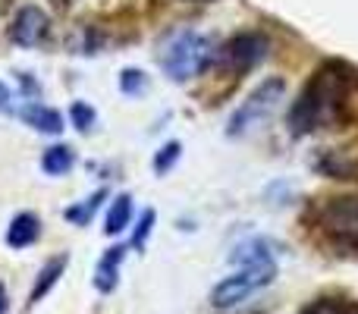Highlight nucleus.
Instances as JSON below:
<instances>
[{
  "instance_id": "nucleus-1",
  "label": "nucleus",
  "mask_w": 358,
  "mask_h": 314,
  "mask_svg": "<svg viewBox=\"0 0 358 314\" xmlns=\"http://www.w3.org/2000/svg\"><path fill=\"white\" fill-rule=\"evenodd\" d=\"M343 98H346V76H343V66L330 63V66H324L321 73L308 82V88H305V92L299 94V101L292 104L289 129L296 132V136H302V132H311V129H317V126H327V123H334V120H340L343 104H346Z\"/></svg>"
},
{
  "instance_id": "nucleus-2",
  "label": "nucleus",
  "mask_w": 358,
  "mask_h": 314,
  "mask_svg": "<svg viewBox=\"0 0 358 314\" xmlns=\"http://www.w3.org/2000/svg\"><path fill=\"white\" fill-rule=\"evenodd\" d=\"M214 57V44H210L208 35L195 29H182L164 44V54H161V66L170 79L185 82L192 76H198L204 66L210 63Z\"/></svg>"
},
{
  "instance_id": "nucleus-3",
  "label": "nucleus",
  "mask_w": 358,
  "mask_h": 314,
  "mask_svg": "<svg viewBox=\"0 0 358 314\" xmlns=\"http://www.w3.org/2000/svg\"><path fill=\"white\" fill-rule=\"evenodd\" d=\"M286 94V82L283 79H267L261 82L258 88H255L252 94H248L245 101H242V107L229 117V136H245V132L258 129L261 123H264L267 117H271L273 110L280 107V101H283Z\"/></svg>"
},
{
  "instance_id": "nucleus-4",
  "label": "nucleus",
  "mask_w": 358,
  "mask_h": 314,
  "mask_svg": "<svg viewBox=\"0 0 358 314\" xmlns=\"http://www.w3.org/2000/svg\"><path fill=\"white\" fill-rule=\"evenodd\" d=\"M273 277H277V264H273V261L242 267V271L223 277L220 283L210 290V305H214V308H236V305L245 302L252 292H258L261 286L271 283Z\"/></svg>"
},
{
  "instance_id": "nucleus-5",
  "label": "nucleus",
  "mask_w": 358,
  "mask_h": 314,
  "mask_svg": "<svg viewBox=\"0 0 358 314\" xmlns=\"http://www.w3.org/2000/svg\"><path fill=\"white\" fill-rule=\"evenodd\" d=\"M317 227L336 242L358 252V198H327L317 208Z\"/></svg>"
},
{
  "instance_id": "nucleus-6",
  "label": "nucleus",
  "mask_w": 358,
  "mask_h": 314,
  "mask_svg": "<svg viewBox=\"0 0 358 314\" xmlns=\"http://www.w3.org/2000/svg\"><path fill=\"white\" fill-rule=\"evenodd\" d=\"M267 48H271V44H267V38L248 31V35L233 38V41L223 48V60H227L233 69H252L255 63H261L267 57Z\"/></svg>"
},
{
  "instance_id": "nucleus-7",
  "label": "nucleus",
  "mask_w": 358,
  "mask_h": 314,
  "mask_svg": "<svg viewBox=\"0 0 358 314\" xmlns=\"http://www.w3.org/2000/svg\"><path fill=\"white\" fill-rule=\"evenodd\" d=\"M44 29H48V16H44L38 6H22V10L16 13V22H13L10 35L16 44H22V48H31V44L41 41Z\"/></svg>"
},
{
  "instance_id": "nucleus-8",
  "label": "nucleus",
  "mask_w": 358,
  "mask_h": 314,
  "mask_svg": "<svg viewBox=\"0 0 358 314\" xmlns=\"http://www.w3.org/2000/svg\"><path fill=\"white\" fill-rule=\"evenodd\" d=\"M123 255H126V248H123V245L107 248V252H104V258H101L98 271H94V286H98V292H113V290H117Z\"/></svg>"
},
{
  "instance_id": "nucleus-9",
  "label": "nucleus",
  "mask_w": 358,
  "mask_h": 314,
  "mask_svg": "<svg viewBox=\"0 0 358 314\" xmlns=\"http://www.w3.org/2000/svg\"><path fill=\"white\" fill-rule=\"evenodd\" d=\"M38 233H41V223H38L35 214H16L10 223V229H6V245L10 248H29L31 242L38 239Z\"/></svg>"
},
{
  "instance_id": "nucleus-10",
  "label": "nucleus",
  "mask_w": 358,
  "mask_h": 314,
  "mask_svg": "<svg viewBox=\"0 0 358 314\" xmlns=\"http://www.w3.org/2000/svg\"><path fill=\"white\" fill-rule=\"evenodd\" d=\"M66 264H69V258L66 255H60V258H54V261H48L44 264V271L38 273V280H35V290H31V296H29V305H38L44 296L50 292V286L60 280V273L66 271Z\"/></svg>"
},
{
  "instance_id": "nucleus-11",
  "label": "nucleus",
  "mask_w": 358,
  "mask_h": 314,
  "mask_svg": "<svg viewBox=\"0 0 358 314\" xmlns=\"http://www.w3.org/2000/svg\"><path fill=\"white\" fill-rule=\"evenodd\" d=\"M22 120L38 132H60L63 129V117L50 107H41V104H29L22 107Z\"/></svg>"
},
{
  "instance_id": "nucleus-12",
  "label": "nucleus",
  "mask_w": 358,
  "mask_h": 314,
  "mask_svg": "<svg viewBox=\"0 0 358 314\" xmlns=\"http://www.w3.org/2000/svg\"><path fill=\"white\" fill-rule=\"evenodd\" d=\"M299 314H358V302L343 296H324V299H315L308 308H302Z\"/></svg>"
},
{
  "instance_id": "nucleus-13",
  "label": "nucleus",
  "mask_w": 358,
  "mask_h": 314,
  "mask_svg": "<svg viewBox=\"0 0 358 314\" xmlns=\"http://www.w3.org/2000/svg\"><path fill=\"white\" fill-rule=\"evenodd\" d=\"M129 217H132V198H129V195H117V201H113L110 210H107V227H104V233H107V236L123 233V229L129 227Z\"/></svg>"
},
{
  "instance_id": "nucleus-14",
  "label": "nucleus",
  "mask_w": 358,
  "mask_h": 314,
  "mask_svg": "<svg viewBox=\"0 0 358 314\" xmlns=\"http://www.w3.org/2000/svg\"><path fill=\"white\" fill-rule=\"evenodd\" d=\"M273 261V255L267 252V242L255 239V242H245L233 252V264H242V267H252V264H267Z\"/></svg>"
},
{
  "instance_id": "nucleus-15",
  "label": "nucleus",
  "mask_w": 358,
  "mask_h": 314,
  "mask_svg": "<svg viewBox=\"0 0 358 314\" xmlns=\"http://www.w3.org/2000/svg\"><path fill=\"white\" fill-rule=\"evenodd\" d=\"M73 148H66V145H54V148L44 151L41 157V170L50 173V176H60V173H66L69 166H73Z\"/></svg>"
},
{
  "instance_id": "nucleus-16",
  "label": "nucleus",
  "mask_w": 358,
  "mask_h": 314,
  "mask_svg": "<svg viewBox=\"0 0 358 314\" xmlns=\"http://www.w3.org/2000/svg\"><path fill=\"white\" fill-rule=\"evenodd\" d=\"M101 198H104V192H94L92 198H85V204H82V208H69V210H66V217H69L73 223H79V227H85L88 217H92L94 210H98Z\"/></svg>"
},
{
  "instance_id": "nucleus-17",
  "label": "nucleus",
  "mask_w": 358,
  "mask_h": 314,
  "mask_svg": "<svg viewBox=\"0 0 358 314\" xmlns=\"http://www.w3.org/2000/svg\"><path fill=\"white\" fill-rule=\"evenodd\" d=\"M176 157H179V142H167L161 151H157V157H155V170L164 176V173H167L170 166L176 164Z\"/></svg>"
},
{
  "instance_id": "nucleus-18",
  "label": "nucleus",
  "mask_w": 358,
  "mask_h": 314,
  "mask_svg": "<svg viewBox=\"0 0 358 314\" xmlns=\"http://www.w3.org/2000/svg\"><path fill=\"white\" fill-rule=\"evenodd\" d=\"M151 227H155V210H145L142 214V220H138V227H136V236H132V245L136 248H145V242H148V236H151Z\"/></svg>"
},
{
  "instance_id": "nucleus-19",
  "label": "nucleus",
  "mask_w": 358,
  "mask_h": 314,
  "mask_svg": "<svg viewBox=\"0 0 358 314\" xmlns=\"http://www.w3.org/2000/svg\"><path fill=\"white\" fill-rule=\"evenodd\" d=\"M120 88H123L126 94H138L145 88V73H138V69H123V76H120Z\"/></svg>"
},
{
  "instance_id": "nucleus-20",
  "label": "nucleus",
  "mask_w": 358,
  "mask_h": 314,
  "mask_svg": "<svg viewBox=\"0 0 358 314\" xmlns=\"http://www.w3.org/2000/svg\"><path fill=\"white\" fill-rule=\"evenodd\" d=\"M73 123L79 126L82 132H85L88 126L94 123V110H92V107H88V104H73Z\"/></svg>"
},
{
  "instance_id": "nucleus-21",
  "label": "nucleus",
  "mask_w": 358,
  "mask_h": 314,
  "mask_svg": "<svg viewBox=\"0 0 358 314\" xmlns=\"http://www.w3.org/2000/svg\"><path fill=\"white\" fill-rule=\"evenodd\" d=\"M10 110V88L0 82V113H6Z\"/></svg>"
},
{
  "instance_id": "nucleus-22",
  "label": "nucleus",
  "mask_w": 358,
  "mask_h": 314,
  "mask_svg": "<svg viewBox=\"0 0 358 314\" xmlns=\"http://www.w3.org/2000/svg\"><path fill=\"white\" fill-rule=\"evenodd\" d=\"M10 311V299H6V290L0 286V314H6Z\"/></svg>"
}]
</instances>
